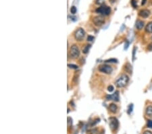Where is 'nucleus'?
<instances>
[{
    "label": "nucleus",
    "mask_w": 152,
    "mask_h": 134,
    "mask_svg": "<svg viewBox=\"0 0 152 134\" xmlns=\"http://www.w3.org/2000/svg\"><path fill=\"white\" fill-rule=\"evenodd\" d=\"M128 81H129L128 76L126 74H122L118 78L117 80L116 81L115 84L118 88H122L128 84Z\"/></svg>",
    "instance_id": "nucleus-1"
},
{
    "label": "nucleus",
    "mask_w": 152,
    "mask_h": 134,
    "mask_svg": "<svg viewBox=\"0 0 152 134\" xmlns=\"http://www.w3.org/2000/svg\"><path fill=\"white\" fill-rule=\"evenodd\" d=\"M70 56L71 58L74 59H76L78 58L79 55H80V50L76 45H73L70 47L69 50Z\"/></svg>",
    "instance_id": "nucleus-2"
},
{
    "label": "nucleus",
    "mask_w": 152,
    "mask_h": 134,
    "mask_svg": "<svg viewBox=\"0 0 152 134\" xmlns=\"http://www.w3.org/2000/svg\"><path fill=\"white\" fill-rule=\"evenodd\" d=\"M95 12L99 14L102 16H108L111 13V8L109 6H102L96 9Z\"/></svg>",
    "instance_id": "nucleus-3"
},
{
    "label": "nucleus",
    "mask_w": 152,
    "mask_h": 134,
    "mask_svg": "<svg viewBox=\"0 0 152 134\" xmlns=\"http://www.w3.org/2000/svg\"><path fill=\"white\" fill-rule=\"evenodd\" d=\"M109 125H110L111 130L112 131H115L119 127V122L115 117H110L109 119Z\"/></svg>",
    "instance_id": "nucleus-4"
},
{
    "label": "nucleus",
    "mask_w": 152,
    "mask_h": 134,
    "mask_svg": "<svg viewBox=\"0 0 152 134\" xmlns=\"http://www.w3.org/2000/svg\"><path fill=\"white\" fill-rule=\"evenodd\" d=\"M74 39H76V41H82V40L84 39V37H85V31L84 30V29L82 28H78V29L75 31V32H74Z\"/></svg>",
    "instance_id": "nucleus-5"
},
{
    "label": "nucleus",
    "mask_w": 152,
    "mask_h": 134,
    "mask_svg": "<svg viewBox=\"0 0 152 134\" xmlns=\"http://www.w3.org/2000/svg\"><path fill=\"white\" fill-rule=\"evenodd\" d=\"M105 22V18L103 16H95L93 18V22L95 26H102L103 24H104Z\"/></svg>",
    "instance_id": "nucleus-6"
},
{
    "label": "nucleus",
    "mask_w": 152,
    "mask_h": 134,
    "mask_svg": "<svg viewBox=\"0 0 152 134\" xmlns=\"http://www.w3.org/2000/svg\"><path fill=\"white\" fill-rule=\"evenodd\" d=\"M99 71L105 74H111L113 71V69L110 65L103 64L99 66Z\"/></svg>",
    "instance_id": "nucleus-7"
},
{
    "label": "nucleus",
    "mask_w": 152,
    "mask_h": 134,
    "mask_svg": "<svg viewBox=\"0 0 152 134\" xmlns=\"http://www.w3.org/2000/svg\"><path fill=\"white\" fill-rule=\"evenodd\" d=\"M107 99L108 100H114L116 102H118L120 99L119 97V92L118 91H116L115 93L112 94V95H107Z\"/></svg>",
    "instance_id": "nucleus-8"
},
{
    "label": "nucleus",
    "mask_w": 152,
    "mask_h": 134,
    "mask_svg": "<svg viewBox=\"0 0 152 134\" xmlns=\"http://www.w3.org/2000/svg\"><path fill=\"white\" fill-rule=\"evenodd\" d=\"M150 11L149 10H147V9H144V10H142L139 12V15L142 18H146L149 17L150 16Z\"/></svg>",
    "instance_id": "nucleus-9"
},
{
    "label": "nucleus",
    "mask_w": 152,
    "mask_h": 134,
    "mask_svg": "<svg viewBox=\"0 0 152 134\" xmlns=\"http://www.w3.org/2000/svg\"><path fill=\"white\" fill-rule=\"evenodd\" d=\"M109 110H110V111L112 113H116L118 110L117 105L114 104V103L110 104V106H109Z\"/></svg>",
    "instance_id": "nucleus-10"
},
{
    "label": "nucleus",
    "mask_w": 152,
    "mask_h": 134,
    "mask_svg": "<svg viewBox=\"0 0 152 134\" xmlns=\"http://www.w3.org/2000/svg\"><path fill=\"white\" fill-rule=\"evenodd\" d=\"M143 26H144V22L142 21V20H138L136 22V28H137L138 30H141V29H142Z\"/></svg>",
    "instance_id": "nucleus-11"
},
{
    "label": "nucleus",
    "mask_w": 152,
    "mask_h": 134,
    "mask_svg": "<svg viewBox=\"0 0 152 134\" xmlns=\"http://www.w3.org/2000/svg\"><path fill=\"white\" fill-rule=\"evenodd\" d=\"M145 114L148 117H152V106H148L146 108Z\"/></svg>",
    "instance_id": "nucleus-12"
},
{
    "label": "nucleus",
    "mask_w": 152,
    "mask_h": 134,
    "mask_svg": "<svg viewBox=\"0 0 152 134\" xmlns=\"http://www.w3.org/2000/svg\"><path fill=\"white\" fill-rule=\"evenodd\" d=\"M145 31L148 33H152V21L149 22L145 26Z\"/></svg>",
    "instance_id": "nucleus-13"
},
{
    "label": "nucleus",
    "mask_w": 152,
    "mask_h": 134,
    "mask_svg": "<svg viewBox=\"0 0 152 134\" xmlns=\"http://www.w3.org/2000/svg\"><path fill=\"white\" fill-rule=\"evenodd\" d=\"M90 48H91V45H90V44L85 46V47L84 48V49H83V52L84 54H87L88 52L89 51V50H90Z\"/></svg>",
    "instance_id": "nucleus-14"
},
{
    "label": "nucleus",
    "mask_w": 152,
    "mask_h": 134,
    "mask_svg": "<svg viewBox=\"0 0 152 134\" xmlns=\"http://www.w3.org/2000/svg\"><path fill=\"white\" fill-rule=\"evenodd\" d=\"M105 62H110V63H114V62H118V60L115 58H111L108 59V60H105Z\"/></svg>",
    "instance_id": "nucleus-15"
},
{
    "label": "nucleus",
    "mask_w": 152,
    "mask_h": 134,
    "mask_svg": "<svg viewBox=\"0 0 152 134\" xmlns=\"http://www.w3.org/2000/svg\"><path fill=\"white\" fill-rule=\"evenodd\" d=\"M68 66L69 67L70 69H78V66L73 64H68Z\"/></svg>",
    "instance_id": "nucleus-16"
},
{
    "label": "nucleus",
    "mask_w": 152,
    "mask_h": 134,
    "mask_svg": "<svg viewBox=\"0 0 152 134\" xmlns=\"http://www.w3.org/2000/svg\"><path fill=\"white\" fill-rule=\"evenodd\" d=\"M76 11H77V10H76V7H75V6L71 7V8H70V12H71V14H76Z\"/></svg>",
    "instance_id": "nucleus-17"
},
{
    "label": "nucleus",
    "mask_w": 152,
    "mask_h": 134,
    "mask_svg": "<svg viewBox=\"0 0 152 134\" xmlns=\"http://www.w3.org/2000/svg\"><path fill=\"white\" fill-rule=\"evenodd\" d=\"M105 0H95V4L97 5H102L104 3Z\"/></svg>",
    "instance_id": "nucleus-18"
},
{
    "label": "nucleus",
    "mask_w": 152,
    "mask_h": 134,
    "mask_svg": "<svg viewBox=\"0 0 152 134\" xmlns=\"http://www.w3.org/2000/svg\"><path fill=\"white\" fill-rule=\"evenodd\" d=\"M131 5H132L135 8H136L137 7V1H136V0H131Z\"/></svg>",
    "instance_id": "nucleus-19"
},
{
    "label": "nucleus",
    "mask_w": 152,
    "mask_h": 134,
    "mask_svg": "<svg viewBox=\"0 0 152 134\" xmlns=\"http://www.w3.org/2000/svg\"><path fill=\"white\" fill-rule=\"evenodd\" d=\"M147 127L152 129V120H149V121H147Z\"/></svg>",
    "instance_id": "nucleus-20"
},
{
    "label": "nucleus",
    "mask_w": 152,
    "mask_h": 134,
    "mask_svg": "<svg viewBox=\"0 0 152 134\" xmlns=\"http://www.w3.org/2000/svg\"><path fill=\"white\" fill-rule=\"evenodd\" d=\"M94 39L93 36H91V35H89L87 37V41H92Z\"/></svg>",
    "instance_id": "nucleus-21"
},
{
    "label": "nucleus",
    "mask_w": 152,
    "mask_h": 134,
    "mask_svg": "<svg viewBox=\"0 0 152 134\" xmlns=\"http://www.w3.org/2000/svg\"><path fill=\"white\" fill-rule=\"evenodd\" d=\"M114 87L112 86V85H110V86H108V90L110 92H111V91H114Z\"/></svg>",
    "instance_id": "nucleus-22"
},
{
    "label": "nucleus",
    "mask_w": 152,
    "mask_h": 134,
    "mask_svg": "<svg viewBox=\"0 0 152 134\" xmlns=\"http://www.w3.org/2000/svg\"><path fill=\"white\" fill-rule=\"evenodd\" d=\"M133 104H130V106H129V108H128V114H130L131 112H132V110H133Z\"/></svg>",
    "instance_id": "nucleus-23"
},
{
    "label": "nucleus",
    "mask_w": 152,
    "mask_h": 134,
    "mask_svg": "<svg viewBox=\"0 0 152 134\" xmlns=\"http://www.w3.org/2000/svg\"><path fill=\"white\" fill-rule=\"evenodd\" d=\"M143 134H152V132L151 131H148V130H147V131H145Z\"/></svg>",
    "instance_id": "nucleus-24"
},
{
    "label": "nucleus",
    "mask_w": 152,
    "mask_h": 134,
    "mask_svg": "<svg viewBox=\"0 0 152 134\" xmlns=\"http://www.w3.org/2000/svg\"><path fill=\"white\" fill-rule=\"evenodd\" d=\"M147 49L149 50H150V51H152V43H150L149 45L147 47Z\"/></svg>",
    "instance_id": "nucleus-25"
},
{
    "label": "nucleus",
    "mask_w": 152,
    "mask_h": 134,
    "mask_svg": "<svg viewBox=\"0 0 152 134\" xmlns=\"http://www.w3.org/2000/svg\"><path fill=\"white\" fill-rule=\"evenodd\" d=\"M128 45H129V43H128V41H126V43H125V47H124V49H127L128 48Z\"/></svg>",
    "instance_id": "nucleus-26"
},
{
    "label": "nucleus",
    "mask_w": 152,
    "mask_h": 134,
    "mask_svg": "<svg viewBox=\"0 0 152 134\" xmlns=\"http://www.w3.org/2000/svg\"><path fill=\"white\" fill-rule=\"evenodd\" d=\"M146 1H147V0H142V2H141V5H143H143H145V3H146Z\"/></svg>",
    "instance_id": "nucleus-27"
},
{
    "label": "nucleus",
    "mask_w": 152,
    "mask_h": 134,
    "mask_svg": "<svg viewBox=\"0 0 152 134\" xmlns=\"http://www.w3.org/2000/svg\"><path fill=\"white\" fill-rule=\"evenodd\" d=\"M151 40H152V37H151Z\"/></svg>",
    "instance_id": "nucleus-28"
}]
</instances>
